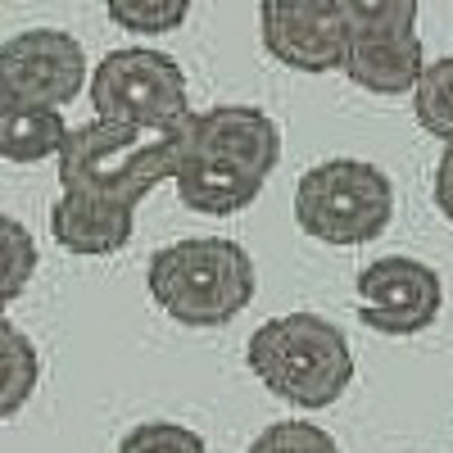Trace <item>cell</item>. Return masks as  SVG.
<instances>
[{"label":"cell","mask_w":453,"mask_h":453,"mask_svg":"<svg viewBox=\"0 0 453 453\" xmlns=\"http://www.w3.org/2000/svg\"><path fill=\"white\" fill-rule=\"evenodd\" d=\"M145 290L181 326H226L250 309L258 273L241 241L186 236L150 254Z\"/></svg>","instance_id":"1"},{"label":"cell","mask_w":453,"mask_h":453,"mask_svg":"<svg viewBox=\"0 0 453 453\" xmlns=\"http://www.w3.org/2000/svg\"><path fill=\"white\" fill-rule=\"evenodd\" d=\"M186 150V127H127L91 119L73 127L64 155H59V181L64 191H87L113 204L136 209L159 181L177 177Z\"/></svg>","instance_id":"2"},{"label":"cell","mask_w":453,"mask_h":453,"mask_svg":"<svg viewBox=\"0 0 453 453\" xmlns=\"http://www.w3.org/2000/svg\"><path fill=\"white\" fill-rule=\"evenodd\" d=\"M250 372L295 408H331L354 381V349L345 331L318 313H281L254 326L245 345Z\"/></svg>","instance_id":"3"},{"label":"cell","mask_w":453,"mask_h":453,"mask_svg":"<svg viewBox=\"0 0 453 453\" xmlns=\"http://www.w3.org/2000/svg\"><path fill=\"white\" fill-rule=\"evenodd\" d=\"M395 218V186L367 159L313 164L295 186V222L322 245H367Z\"/></svg>","instance_id":"4"},{"label":"cell","mask_w":453,"mask_h":453,"mask_svg":"<svg viewBox=\"0 0 453 453\" xmlns=\"http://www.w3.org/2000/svg\"><path fill=\"white\" fill-rule=\"evenodd\" d=\"M91 109L104 123H127V127H186L196 119L186 73L173 55L150 50V46H123L109 50L91 68Z\"/></svg>","instance_id":"5"},{"label":"cell","mask_w":453,"mask_h":453,"mask_svg":"<svg viewBox=\"0 0 453 453\" xmlns=\"http://www.w3.org/2000/svg\"><path fill=\"white\" fill-rule=\"evenodd\" d=\"M345 19H349L345 78L372 96L418 91L426 73L418 5L412 0H345Z\"/></svg>","instance_id":"6"},{"label":"cell","mask_w":453,"mask_h":453,"mask_svg":"<svg viewBox=\"0 0 453 453\" xmlns=\"http://www.w3.org/2000/svg\"><path fill=\"white\" fill-rule=\"evenodd\" d=\"M91 87L87 50L59 27H27L0 46V104L64 109Z\"/></svg>","instance_id":"7"},{"label":"cell","mask_w":453,"mask_h":453,"mask_svg":"<svg viewBox=\"0 0 453 453\" xmlns=\"http://www.w3.org/2000/svg\"><path fill=\"white\" fill-rule=\"evenodd\" d=\"M358 299L354 309L363 326L381 331V335H418L435 326L444 309V281L431 263L408 258V254H386L372 258L358 273Z\"/></svg>","instance_id":"8"},{"label":"cell","mask_w":453,"mask_h":453,"mask_svg":"<svg viewBox=\"0 0 453 453\" xmlns=\"http://www.w3.org/2000/svg\"><path fill=\"white\" fill-rule=\"evenodd\" d=\"M258 32L268 55L295 73H345V0H263Z\"/></svg>","instance_id":"9"},{"label":"cell","mask_w":453,"mask_h":453,"mask_svg":"<svg viewBox=\"0 0 453 453\" xmlns=\"http://www.w3.org/2000/svg\"><path fill=\"white\" fill-rule=\"evenodd\" d=\"M186 150L268 181L281 159V132L254 104H218V109H200L186 123Z\"/></svg>","instance_id":"10"},{"label":"cell","mask_w":453,"mask_h":453,"mask_svg":"<svg viewBox=\"0 0 453 453\" xmlns=\"http://www.w3.org/2000/svg\"><path fill=\"white\" fill-rule=\"evenodd\" d=\"M132 213L136 209L87 196V191H64L50 209V236L68 254H87V258L119 254L132 241V226H136Z\"/></svg>","instance_id":"11"},{"label":"cell","mask_w":453,"mask_h":453,"mask_svg":"<svg viewBox=\"0 0 453 453\" xmlns=\"http://www.w3.org/2000/svg\"><path fill=\"white\" fill-rule=\"evenodd\" d=\"M177 196L186 209L196 213H209V218H226V213H241L245 204L258 200L263 181L241 173V168H226L218 159H204V155H191V150H181V164H177Z\"/></svg>","instance_id":"12"},{"label":"cell","mask_w":453,"mask_h":453,"mask_svg":"<svg viewBox=\"0 0 453 453\" xmlns=\"http://www.w3.org/2000/svg\"><path fill=\"white\" fill-rule=\"evenodd\" d=\"M73 127L64 109H42V104H0V155L10 164H42L64 155Z\"/></svg>","instance_id":"13"},{"label":"cell","mask_w":453,"mask_h":453,"mask_svg":"<svg viewBox=\"0 0 453 453\" xmlns=\"http://www.w3.org/2000/svg\"><path fill=\"white\" fill-rule=\"evenodd\" d=\"M0 363H5V399H0V418H14V412L32 399L36 381H42V354L23 335L19 322H0Z\"/></svg>","instance_id":"14"},{"label":"cell","mask_w":453,"mask_h":453,"mask_svg":"<svg viewBox=\"0 0 453 453\" xmlns=\"http://www.w3.org/2000/svg\"><path fill=\"white\" fill-rule=\"evenodd\" d=\"M412 113H418L422 132L453 145V55L426 64L418 91H412Z\"/></svg>","instance_id":"15"},{"label":"cell","mask_w":453,"mask_h":453,"mask_svg":"<svg viewBox=\"0 0 453 453\" xmlns=\"http://www.w3.org/2000/svg\"><path fill=\"white\" fill-rule=\"evenodd\" d=\"M191 19V0H109V23L132 36H164Z\"/></svg>","instance_id":"16"},{"label":"cell","mask_w":453,"mask_h":453,"mask_svg":"<svg viewBox=\"0 0 453 453\" xmlns=\"http://www.w3.org/2000/svg\"><path fill=\"white\" fill-rule=\"evenodd\" d=\"M119 453H209V444L181 422H141L119 440Z\"/></svg>","instance_id":"17"},{"label":"cell","mask_w":453,"mask_h":453,"mask_svg":"<svg viewBox=\"0 0 453 453\" xmlns=\"http://www.w3.org/2000/svg\"><path fill=\"white\" fill-rule=\"evenodd\" d=\"M245 453H340V444L313 422H273L263 426Z\"/></svg>","instance_id":"18"},{"label":"cell","mask_w":453,"mask_h":453,"mask_svg":"<svg viewBox=\"0 0 453 453\" xmlns=\"http://www.w3.org/2000/svg\"><path fill=\"white\" fill-rule=\"evenodd\" d=\"M0 232H5V290L0 295H5V304H14L36 273V241L19 218H0Z\"/></svg>","instance_id":"19"},{"label":"cell","mask_w":453,"mask_h":453,"mask_svg":"<svg viewBox=\"0 0 453 453\" xmlns=\"http://www.w3.org/2000/svg\"><path fill=\"white\" fill-rule=\"evenodd\" d=\"M431 196H435V209L453 222V145H444V155H440V164H435Z\"/></svg>","instance_id":"20"}]
</instances>
